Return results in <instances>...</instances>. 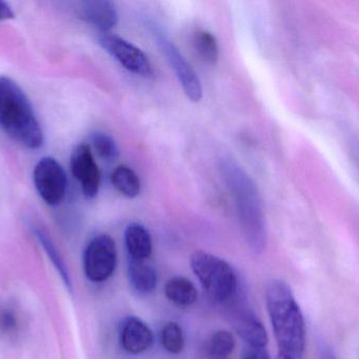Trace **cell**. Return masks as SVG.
<instances>
[{"label": "cell", "instance_id": "1", "mask_svg": "<svg viewBox=\"0 0 359 359\" xmlns=\"http://www.w3.org/2000/svg\"><path fill=\"white\" fill-rule=\"evenodd\" d=\"M265 296L278 354L303 358L307 337L305 320L290 287L283 280H272L266 288Z\"/></svg>", "mask_w": 359, "mask_h": 359}, {"label": "cell", "instance_id": "2", "mask_svg": "<svg viewBox=\"0 0 359 359\" xmlns=\"http://www.w3.org/2000/svg\"><path fill=\"white\" fill-rule=\"evenodd\" d=\"M221 172L233 197L245 240L253 253L261 254L267 244V225L259 190L249 175L232 160L223 162Z\"/></svg>", "mask_w": 359, "mask_h": 359}, {"label": "cell", "instance_id": "3", "mask_svg": "<svg viewBox=\"0 0 359 359\" xmlns=\"http://www.w3.org/2000/svg\"><path fill=\"white\" fill-rule=\"evenodd\" d=\"M0 126L27 149H39L43 145V132L31 101L8 77H0Z\"/></svg>", "mask_w": 359, "mask_h": 359}, {"label": "cell", "instance_id": "4", "mask_svg": "<svg viewBox=\"0 0 359 359\" xmlns=\"http://www.w3.org/2000/svg\"><path fill=\"white\" fill-rule=\"evenodd\" d=\"M190 267L203 289L215 301L224 303L236 294L238 278L224 259L204 251H194L190 257Z\"/></svg>", "mask_w": 359, "mask_h": 359}, {"label": "cell", "instance_id": "5", "mask_svg": "<svg viewBox=\"0 0 359 359\" xmlns=\"http://www.w3.org/2000/svg\"><path fill=\"white\" fill-rule=\"evenodd\" d=\"M118 263L117 246L113 237L107 234L95 236L83 255L84 273L93 282H103L109 280Z\"/></svg>", "mask_w": 359, "mask_h": 359}, {"label": "cell", "instance_id": "6", "mask_svg": "<svg viewBox=\"0 0 359 359\" xmlns=\"http://www.w3.org/2000/svg\"><path fill=\"white\" fill-rule=\"evenodd\" d=\"M33 179L38 194L46 204L56 206L62 202L67 177L65 169L55 158H41L34 169Z\"/></svg>", "mask_w": 359, "mask_h": 359}, {"label": "cell", "instance_id": "7", "mask_svg": "<svg viewBox=\"0 0 359 359\" xmlns=\"http://www.w3.org/2000/svg\"><path fill=\"white\" fill-rule=\"evenodd\" d=\"M98 41L128 71L143 77L153 75V65L149 57L132 42L109 33L100 34Z\"/></svg>", "mask_w": 359, "mask_h": 359}, {"label": "cell", "instance_id": "8", "mask_svg": "<svg viewBox=\"0 0 359 359\" xmlns=\"http://www.w3.org/2000/svg\"><path fill=\"white\" fill-rule=\"evenodd\" d=\"M154 34L168 63L172 65L186 96L192 103H198L202 99L203 89L196 72L165 34L162 33L160 30H154Z\"/></svg>", "mask_w": 359, "mask_h": 359}, {"label": "cell", "instance_id": "9", "mask_svg": "<svg viewBox=\"0 0 359 359\" xmlns=\"http://www.w3.org/2000/svg\"><path fill=\"white\" fill-rule=\"evenodd\" d=\"M71 171L81 185L84 197L94 200L100 188L101 174L90 145L81 143L74 149L71 156Z\"/></svg>", "mask_w": 359, "mask_h": 359}, {"label": "cell", "instance_id": "10", "mask_svg": "<svg viewBox=\"0 0 359 359\" xmlns=\"http://www.w3.org/2000/svg\"><path fill=\"white\" fill-rule=\"evenodd\" d=\"M232 327L241 339L251 348H266L268 335L265 327L262 324L255 312L242 306L232 310Z\"/></svg>", "mask_w": 359, "mask_h": 359}, {"label": "cell", "instance_id": "11", "mask_svg": "<svg viewBox=\"0 0 359 359\" xmlns=\"http://www.w3.org/2000/svg\"><path fill=\"white\" fill-rule=\"evenodd\" d=\"M80 18L98 30L100 34L109 33L119 21L115 4L109 0H90L79 6Z\"/></svg>", "mask_w": 359, "mask_h": 359}, {"label": "cell", "instance_id": "12", "mask_svg": "<svg viewBox=\"0 0 359 359\" xmlns=\"http://www.w3.org/2000/svg\"><path fill=\"white\" fill-rule=\"evenodd\" d=\"M122 348L128 353H144L154 344V334L149 327L138 318H128L124 322L120 334Z\"/></svg>", "mask_w": 359, "mask_h": 359}, {"label": "cell", "instance_id": "13", "mask_svg": "<svg viewBox=\"0 0 359 359\" xmlns=\"http://www.w3.org/2000/svg\"><path fill=\"white\" fill-rule=\"evenodd\" d=\"M128 259L147 261L153 252V240L151 233L144 226L133 223L126 227L124 233Z\"/></svg>", "mask_w": 359, "mask_h": 359}, {"label": "cell", "instance_id": "14", "mask_svg": "<svg viewBox=\"0 0 359 359\" xmlns=\"http://www.w3.org/2000/svg\"><path fill=\"white\" fill-rule=\"evenodd\" d=\"M128 280L140 294H149L157 287V272L147 261L128 259Z\"/></svg>", "mask_w": 359, "mask_h": 359}, {"label": "cell", "instance_id": "15", "mask_svg": "<svg viewBox=\"0 0 359 359\" xmlns=\"http://www.w3.org/2000/svg\"><path fill=\"white\" fill-rule=\"evenodd\" d=\"M168 301L179 307H188L194 305L198 299V291L191 282L187 278L177 276L170 278L164 289Z\"/></svg>", "mask_w": 359, "mask_h": 359}, {"label": "cell", "instance_id": "16", "mask_svg": "<svg viewBox=\"0 0 359 359\" xmlns=\"http://www.w3.org/2000/svg\"><path fill=\"white\" fill-rule=\"evenodd\" d=\"M111 179L115 189L126 197L136 198L140 194V179L130 167L118 166L111 173Z\"/></svg>", "mask_w": 359, "mask_h": 359}, {"label": "cell", "instance_id": "17", "mask_svg": "<svg viewBox=\"0 0 359 359\" xmlns=\"http://www.w3.org/2000/svg\"><path fill=\"white\" fill-rule=\"evenodd\" d=\"M35 237L37 238L38 242L41 244L43 248L44 252L48 255V259L52 261L54 267L56 268L57 272L60 275L61 280L65 282V287L69 289V292L73 290V286H72L71 278H69V271H67V266H65V261H63L62 257H61L60 253H59L58 249L55 246L54 242H52L48 234L40 229V228L35 227L33 230Z\"/></svg>", "mask_w": 359, "mask_h": 359}, {"label": "cell", "instance_id": "18", "mask_svg": "<svg viewBox=\"0 0 359 359\" xmlns=\"http://www.w3.org/2000/svg\"><path fill=\"white\" fill-rule=\"evenodd\" d=\"M194 46L198 56L209 65H215L219 59L217 38L210 32L201 30L194 35Z\"/></svg>", "mask_w": 359, "mask_h": 359}, {"label": "cell", "instance_id": "19", "mask_svg": "<svg viewBox=\"0 0 359 359\" xmlns=\"http://www.w3.org/2000/svg\"><path fill=\"white\" fill-rule=\"evenodd\" d=\"M236 348V339L233 335L228 331H217L211 335L207 344L209 354L213 358L225 359L231 355Z\"/></svg>", "mask_w": 359, "mask_h": 359}, {"label": "cell", "instance_id": "20", "mask_svg": "<svg viewBox=\"0 0 359 359\" xmlns=\"http://www.w3.org/2000/svg\"><path fill=\"white\" fill-rule=\"evenodd\" d=\"M96 153L107 162H115L119 157V148L115 139L105 132L96 131L90 136Z\"/></svg>", "mask_w": 359, "mask_h": 359}, {"label": "cell", "instance_id": "21", "mask_svg": "<svg viewBox=\"0 0 359 359\" xmlns=\"http://www.w3.org/2000/svg\"><path fill=\"white\" fill-rule=\"evenodd\" d=\"M161 343L168 353H181L185 347V337L181 326L177 322H168L162 329Z\"/></svg>", "mask_w": 359, "mask_h": 359}, {"label": "cell", "instance_id": "22", "mask_svg": "<svg viewBox=\"0 0 359 359\" xmlns=\"http://www.w3.org/2000/svg\"><path fill=\"white\" fill-rule=\"evenodd\" d=\"M21 320L18 312L10 306H0V337L13 339L18 335Z\"/></svg>", "mask_w": 359, "mask_h": 359}, {"label": "cell", "instance_id": "23", "mask_svg": "<svg viewBox=\"0 0 359 359\" xmlns=\"http://www.w3.org/2000/svg\"><path fill=\"white\" fill-rule=\"evenodd\" d=\"M244 359H270V355L266 348L249 347L245 353Z\"/></svg>", "mask_w": 359, "mask_h": 359}, {"label": "cell", "instance_id": "24", "mask_svg": "<svg viewBox=\"0 0 359 359\" xmlns=\"http://www.w3.org/2000/svg\"><path fill=\"white\" fill-rule=\"evenodd\" d=\"M14 18L12 8L6 1L0 0V22Z\"/></svg>", "mask_w": 359, "mask_h": 359}, {"label": "cell", "instance_id": "25", "mask_svg": "<svg viewBox=\"0 0 359 359\" xmlns=\"http://www.w3.org/2000/svg\"><path fill=\"white\" fill-rule=\"evenodd\" d=\"M320 359H339L337 354L328 346H322L320 349Z\"/></svg>", "mask_w": 359, "mask_h": 359}, {"label": "cell", "instance_id": "26", "mask_svg": "<svg viewBox=\"0 0 359 359\" xmlns=\"http://www.w3.org/2000/svg\"><path fill=\"white\" fill-rule=\"evenodd\" d=\"M276 359H293V358H287V356H283V355H280V354H278V358H276Z\"/></svg>", "mask_w": 359, "mask_h": 359}]
</instances>
